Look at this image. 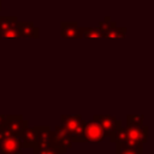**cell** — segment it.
Segmentation results:
<instances>
[{"label": "cell", "mask_w": 154, "mask_h": 154, "mask_svg": "<svg viewBox=\"0 0 154 154\" xmlns=\"http://www.w3.org/2000/svg\"><path fill=\"white\" fill-rule=\"evenodd\" d=\"M149 128L147 125H136V126H122L116 140V147L122 148H142L148 140Z\"/></svg>", "instance_id": "obj_1"}, {"label": "cell", "mask_w": 154, "mask_h": 154, "mask_svg": "<svg viewBox=\"0 0 154 154\" xmlns=\"http://www.w3.org/2000/svg\"><path fill=\"white\" fill-rule=\"evenodd\" d=\"M60 125H63L65 128V130L67 131L72 143L73 142H84L83 140V129H84V124L85 120H83V118L79 114H75V116H67V114H63L60 118Z\"/></svg>", "instance_id": "obj_2"}, {"label": "cell", "mask_w": 154, "mask_h": 154, "mask_svg": "<svg viewBox=\"0 0 154 154\" xmlns=\"http://www.w3.org/2000/svg\"><path fill=\"white\" fill-rule=\"evenodd\" d=\"M93 120L97 122L100 124V126L102 128L105 136L109 137L111 142H114L119 130L122 129V122L119 119H117L113 116H102V114H95L93 117Z\"/></svg>", "instance_id": "obj_3"}, {"label": "cell", "mask_w": 154, "mask_h": 154, "mask_svg": "<svg viewBox=\"0 0 154 154\" xmlns=\"http://www.w3.org/2000/svg\"><path fill=\"white\" fill-rule=\"evenodd\" d=\"M22 152V142L19 137L11 135L4 126L0 128V153L13 154Z\"/></svg>", "instance_id": "obj_4"}, {"label": "cell", "mask_w": 154, "mask_h": 154, "mask_svg": "<svg viewBox=\"0 0 154 154\" xmlns=\"http://www.w3.org/2000/svg\"><path fill=\"white\" fill-rule=\"evenodd\" d=\"M105 138V132L100 124L95 120H89L85 122L84 129H83V140L84 142H94V143H100Z\"/></svg>", "instance_id": "obj_5"}, {"label": "cell", "mask_w": 154, "mask_h": 154, "mask_svg": "<svg viewBox=\"0 0 154 154\" xmlns=\"http://www.w3.org/2000/svg\"><path fill=\"white\" fill-rule=\"evenodd\" d=\"M17 16H0V37L14 38L18 37L17 25H18Z\"/></svg>", "instance_id": "obj_6"}, {"label": "cell", "mask_w": 154, "mask_h": 154, "mask_svg": "<svg viewBox=\"0 0 154 154\" xmlns=\"http://www.w3.org/2000/svg\"><path fill=\"white\" fill-rule=\"evenodd\" d=\"M37 144L35 148H53L55 147L54 132L49 125H36Z\"/></svg>", "instance_id": "obj_7"}, {"label": "cell", "mask_w": 154, "mask_h": 154, "mask_svg": "<svg viewBox=\"0 0 154 154\" xmlns=\"http://www.w3.org/2000/svg\"><path fill=\"white\" fill-rule=\"evenodd\" d=\"M28 120L23 119V117L20 114H12V116H7V122L5 123L4 128L13 136L19 137L20 134L24 131L25 128H28Z\"/></svg>", "instance_id": "obj_8"}, {"label": "cell", "mask_w": 154, "mask_h": 154, "mask_svg": "<svg viewBox=\"0 0 154 154\" xmlns=\"http://www.w3.org/2000/svg\"><path fill=\"white\" fill-rule=\"evenodd\" d=\"M53 132H54V138H55V147L59 149L61 154H64L69 148L72 147V141L63 125H57Z\"/></svg>", "instance_id": "obj_9"}, {"label": "cell", "mask_w": 154, "mask_h": 154, "mask_svg": "<svg viewBox=\"0 0 154 154\" xmlns=\"http://www.w3.org/2000/svg\"><path fill=\"white\" fill-rule=\"evenodd\" d=\"M19 140L22 142V148H35L37 144V129L36 125L31 128H25L20 134Z\"/></svg>", "instance_id": "obj_10"}, {"label": "cell", "mask_w": 154, "mask_h": 154, "mask_svg": "<svg viewBox=\"0 0 154 154\" xmlns=\"http://www.w3.org/2000/svg\"><path fill=\"white\" fill-rule=\"evenodd\" d=\"M17 34L18 37L36 38L40 36V29L34 25V22H18Z\"/></svg>", "instance_id": "obj_11"}, {"label": "cell", "mask_w": 154, "mask_h": 154, "mask_svg": "<svg viewBox=\"0 0 154 154\" xmlns=\"http://www.w3.org/2000/svg\"><path fill=\"white\" fill-rule=\"evenodd\" d=\"M60 35L63 37L82 38V28L78 26L77 22H61L60 23Z\"/></svg>", "instance_id": "obj_12"}, {"label": "cell", "mask_w": 154, "mask_h": 154, "mask_svg": "<svg viewBox=\"0 0 154 154\" xmlns=\"http://www.w3.org/2000/svg\"><path fill=\"white\" fill-rule=\"evenodd\" d=\"M128 29L125 26H117V24L111 20L109 25H108V29L105 31V34L102 35V37H107V38H117V37H123L125 34H126Z\"/></svg>", "instance_id": "obj_13"}, {"label": "cell", "mask_w": 154, "mask_h": 154, "mask_svg": "<svg viewBox=\"0 0 154 154\" xmlns=\"http://www.w3.org/2000/svg\"><path fill=\"white\" fill-rule=\"evenodd\" d=\"M144 116L143 114H129L126 117V125L128 126H136V125H143Z\"/></svg>", "instance_id": "obj_14"}, {"label": "cell", "mask_w": 154, "mask_h": 154, "mask_svg": "<svg viewBox=\"0 0 154 154\" xmlns=\"http://www.w3.org/2000/svg\"><path fill=\"white\" fill-rule=\"evenodd\" d=\"M101 34L97 28H82V38H99Z\"/></svg>", "instance_id": "obj_15"}, {"label": "cell", "mask_w": 154, "mask_h": 154, "mask_svg": "<svg viewBox=\"0 0 154 154\" xmlns=\"http://www.w3.org/2000/svg\"><path fill=\"white\" fill-rule=\"evenodd\" d=\"M142 148H122L116 147V154H142Z\"/></svg>", "instance_id": "obj_16"}, {"label": "cell", "mask_w": 154, "mask_h": 154, "mask_svg": "<svg viewBox=\"0 0 154 154\" xmlns=\"http://www.w3.org/2000/svg\"><path fill=\"white\" fill-rule=\"evenodd\" d=\"M32 154H61L57 147L53 148H34Z\"/></svg>", "instance_id": "obj_17"}, {"label": "cell", "mask_w": 154, "mask_h": 154, "mask_svg": "<svg viewBox=\"0 0 154 154\" xmlns=\"http://www.w3.org/2000/svg\"><path fill=\"white\" fill-rule=\"evenodd\" d=\"M6 122H7V114H0V128H2Z\"/></svg>", "instance_id": "obj_18"}, {"label": "cell", "mask_w": 154, "mask_h": 154, "mask_svg": "<svg viewBox=\"0 0 154 154\" xmlns=\"http://www.w3.org/2000/svg\"><path fill=\"white\" fill-rule=\"evenodd\" d=\"M0 10H1V1H0Z\"/></svg>", "instance_id": "obj_19"}]
</instances>
